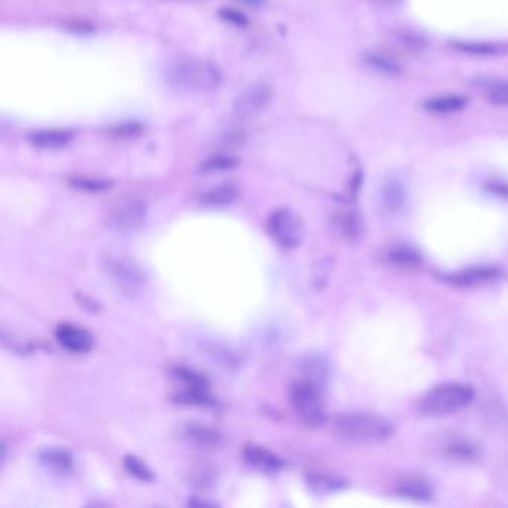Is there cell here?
Masks as SVG:
<instances>
[{"instance_id":"18","label":"cell","mask_w":508,"mask_h":508,"mask_svg":"<svg viewBox=\"0 0 508 508\" xmlns=\"http://www.w3.org/2000/svg\"><path fill=\"white\" fill-rule=\"evenodd\" d=\"M398 494L412 501H426L432 495L431 486L421 479H407L398 486Z\"/></svg>"},{"instance_id":"33","label":"cell","mask_w":508,"mask_h":508,"mask_svg":"<svg viewBox=\"0 0 508 508\" xmlns=\"http://www.w3.org/2000/svg\"><path fill=\"white\" fill-rule=\"evenodd\" d=\"M238 2H242L248 6H261L264 4V0H238Z\"/></svg>"},{"instance_id":"2","label":"cell","mask_w":508,"mask_h":508,"mask_svg":"<svg viewBox=\"0 0 508 508\" xmlns=\"http://www.w3.org/2000/svg\"><path fill=\"white\" fill-rule=\"evenodd\" d=\"M334 434L349 443H379L394 434V425L382 416L371 413L341 414L333 424Z\"/></svg>"},{"instance_id":"5","label":"cell","mask_w":508,"mask_h":508,"mask_svg":"<svg viewBox=\"0 0 508 508\" xmlns=\"http://www.w3.org/2000/svg\"><path fill=\"white\" fill-rule=\"evenodd\" d=\"M289 401L297 416L306 425L315 426L325 421V402L321 385L300 379L291 386Z\"/></svg>"},{"instance_id":"10","label":"cell","mask_w":508,"mask_h":508,"mask_svg":"<svg viewBox=\"0 0 508 508\" xmlns=\"http://www.w3.org/2000/svg\"><path fill=\"white\" fill-rule=\"evenodd\" d=\"M272 93L267 85L258 84L249 87L245 93L237 97L234 104V112L241 118H249L260 114L265 109V106L270 101Z\"/></svg>"},{"instance_id":"15","label":"cell","mask_w":508,"mask_h":508,"mask_svg":"<svg viewBox=\"0 0 508 508\" xmlns=\"http://www.w3.org/2000/svg\"><path fill=\"white\" fill-rule=\"evenodd\" d=\"M467 103L468 100L464 96H456V94L438 96L434 99H429L425 103V109L431 114L446 115V114H455L462 111L467 106Z\"/></svg>"},{"instance_id":"28","label":"cell","mask_w":508,"mask_h":508,"mask_svg":"<svg viewBox=\"0 0 508 508\" xmlns=\"http://www.w3.org/2000/svg\"><path fill=\"white\" fill-rule=\"evenodd\" d=\"M487 89V99L501 106H508V84L492 82L486 87Z\"/></svg>"},{"instance_id":"3","label":"cell","mask_w":508,"mask_h":508,"mask_svg":"<svg viewBox=\"0 0 508 508\" xmlns=\"http://www.w3.org/2000/svg\"><path fill=\"white\" fill-rule=\"evenodd\" d=\"M474 399L473 386L446 382L429 390L419 401V412L429 417H443L467 409Z\"/></svg>"},{"instance_id":"8","label":"cell","mask_w":508,"mask_h":508,"mask_svg":"<svg viewBox=\"0 0 508 508\" xmlns=\"http://www.w3.org/2000/svg\"><path fill=\"white\" fill-rule=\"evenodd\" d=\"M499 276H501V270L498 267L475 265V267L464 268V270L446 275L443 280L453 287L468 288V287H479V285H485V283H490L497 280Z\"/></svg>"},{"instance_id":"32","label":"cell","mask_w":508,"mask_h":508,"mask_svg":"<svg viewBox=\"0 0 508 508\" xmlns=\"http://www.w3.org/2000/svg\"><path fill=\"white\" fill-rule=\"evenodd\" d=\"M188 505H194V507H215V502H207V501H196L192 499L188 502Z\"/></svg>"},{"instance_id":"11","label":"cell","mask_w":508,"mask_h":508,"mask_svg":"<svg viewBox=\"0 0 508 508\" xmlns=\"http://www.w3.org/2000/svg\"><path fill=\"white\" fill-rule=\"evenodd\" d=\"M243 459L249 467L264 474H275L285 467V462L279 455L257 444L245 446Z\"/></svg>"},{"instance_id":"27","label":"cell","mask_w":508,"mask_h":508,"mask_svg":"<svg viewBox=\"0 0 508 508\" xmlns=\"http://www.w3.org/2000/svg\"><path fill=\"white\" fill-rule=\"evenodd\" d=\"M70 185L78 189L89 191V192H99L104 191L111 187L109 181H104V179H93V177H72Z\"/></svg>"},{"instance_id":"12","label":"cell","mask_w":508,"mask_h":508,"mask_svg":"<svg viewBox=\"0 0 508 508\" xmlns=\"http://www.w3.org/2000/svg\"><path fill=\"white\" fill-rule=\"evenodd\" d=\"M38 458L42 467L57 475H70L74 470L73 456L62 447H43Z\"/></svg>"},{"instance_id":"14","label":"cell","mask_w":508,"mask_h":508,"mask_svg":"<svg viewBox=\"0 0 508 508\" xmlns=\"http://www.w3.org/2000/svg\"><path fill=\"white\" fill-rule=\"evenodd\" d=\"M452 47L473 57H498L508 53V45L502 42H453Z\"/></svg>"},{"instance_id":"17","label":"cell","mask_w":508,"mask_h":508,"mask_svg":"<svg viewBox=\"0 0 508 508\" xmlns=\"http://www.w3.org/2000/svg\"><path fill=\"white\" fill-rule=\"evenodd\" d=\"M185 437L194 446L203 447V449H211L216 447L221 441V437L216 431L206 428L200 424H189L185 429Z\"/></svg>"},{"instance_id":"20","label":"cell","mask_w":508,"mask_h":508,"mask_svg":"<svg viewBox=\"0 0 508 508\" xmlns=\"http://www.w3.org/2000/svg\"><path fill=\"white\" fill-rule=\"evenodd\" d=\"M302 371H303V379L310 380L313 383H318L324 386L326 376H328V367L326 363L318 356H310L302 363Z\"/></svg>"},{"instance_id":"31","label":"cell","mask_w":508,"mask_h":508,"mask_svg":"<svg viewBox=\"0 0 508 508\" xmlns=\"http://www.w3.org/2000/svg\"><path fill=\"white\" fill-rule=\"evenodd\" d=\"M449 451L456 459H473L475 452L470 444L465 443H455L453 446H451Z\"/></svg>"},{"instance_id":"1","label":"cell","mask_w":508,"mask_h":508,"mask_svg":"<svg viewBox=\"0 0 508 508\" xmlns=\"http://www.w3.org/2000/svg\"><path fill=\"white\" fill-rule=\"evenodd\" d=\"M164 78L177 92L204 94L219 88L222 84V72L211 60L177 57L166 65Z\"/></svg>"},{"instance_id":"9","label":"cell","mask_w":508,"mask_h":508,"mask_svg":"<svg viewBox=\"0 0 508 508\" xmlns=\"http://www.w3.org/2000/svg\"><path fill=\"white\" fill-rule=\"evenodd\" d=\"M55 338L72 353H87L94 346V337L92 333L74 324H60L55 330Z\"/></svg>"},{"instance_id":"21","label":"cell","mask_w":508,"mask_h":508,"mask_svg":"<svg viewBox=\"0 0 508 508\" xmlns=\"http://www.w3.org/2000/svg\"><path fill=\"white\" fill-rule=\"evenodd\" d=\"M173 376L184 383V390L187 391L211 390V385H209L207 379L194 370L177 367L173 370Z\"/></svg>"},{"instance_id":"6","label":"cell","mask_w":508,"mask_h":508,"mask_svg":"<svg viewBox=\"0 0 508 508\" xmlns=\"http://www.w3.org/2000/svg\"><path fill=\"white\" fill-rule=\"evenodd\" d=\"M267 231L273 241L285 249L300 246L304 237L303 221L294 211L282 207L267 219Z\"/></svg>"},{"instance_id":"22","label":"cell","mask_w":508,"mask_h":508,"mask_svg":"<svg viewBox=\"0 0 508 508\" xmlns=\"http://www.w3.org/2000/svg\"><path fill=\"white\" fill-rule=\"evenodd\" d=\"M307 485L313 492H316V494L321 495L333 494V492H337L346 486V483L343 480L336 479V477L331 475H322V474L307 475Z\"/></svg>"},{"instance_id":"4","label":"cell","mask_w":508,"mask_h":508,"mask_svg":"<svg viewBox=\"0 0 508 508\" xmlns=\"http://www.w3.org/2000/svg\"><path fill=\"white\" fill-rule=\"evenodd\" d=\"M104 272L115 288L128 298L138 297L145 287V275L140 267L126 252L109 250L103 257Z\"/></svg>"},{"instance_id":"25","label":"cell","mask_w":508,"mask_h":508,"mask_svg":"<svg viewBox=\"0 0 508 508\" xmlns=\"http://www.w3.org/2000/svg\"><path fill=\"white\" fill-rule=\"evenodd\" d=\"M238 164V160L231 155H215L206 160L201 164V172L204 173H218L234 169Z\"/></svg>"},{"instance_id":"34","label":"cell","mask_w":508,"mask_h":508,"mask_svg":"<svg viewBox=\"0 0 508 508\" xmlns=\"http://www.w3.org/2000/svg\"><path fill=\"white\" fill-rule=\"evenodd\" d=\"M379 2L383 4V5H386V6H395V5L401 4L402 0H379Z\"/></svg>"},{"instance_id":"7","label":"cell","mask_w":508,"mask_h":508,"mask_svg":"<svg viewBox=\"0 0 508 508\" xmlns=\"http://www.w3.org/2000/svg\"><path fill=\"white\" fill-rule=\"evenodd\" d=\"M146 206L140 200H126L109 216V227L119 233H134L145 226Z\"/></svg>"},{"instance_id":"23","label":"cell","mask_w":508,"mask_h":508,"mask_svg":"<svg viewBox=\"0 0 508 508\" xmlns=\"http://www.w3.org/2000/svg\"><path fill=\"white\" fill-rule=\"evenodd\" d=\"M237 188L234 185H221L206 192L201 201L207 206H226L237 199Z\"/></svg>"},{"instance_id":"29","label":"cell","mask_w":508,"mask_h":508,"mask_svg":"<svg viewBox=\"0 0 508 508\" xmlns=\"http://www.w3.org/2000/svg\"><path fill=\"white\" fill-rule=\"evenodd\" d=\"M341 228L348 237L353 238L361 236V219L358 218L355 214H348L341 218Z\"/></svg>"},{"instance_id":"19","label":"cell","mask_w":508,"mask_h":508,"mask_svg":"<svg viewBox=\"0 0 508 508\" xmlns=\"http://www.w3.org/2000/svg\"><path fill=\"white\" fill-rule=\"evenodd\" d=\"M390 261L397 267L413 268L422 263L421 253L407 245H399L390 252Z\"/></svg>"},{"instance_id":"13","label":"cell","mask_w":508,"mask_h":508,"mask_svg":"<svg viewBox=\"0 0 508 508\" xmlns=\"http://www.w3.org/2000/svg\"><path fill=\"white\" fill-rule=\"evenodd\" d=\"M72 139V131L60 128H42L28 134V142L40 149H62L67 146Z\"/></svg>"},{"instance_id":"26","label":"cell","mask_w":508,"mask_h":508,"mask_svg":"<svg viewBox=\"0 0 508 508\" xmlns=\"http://www.w3.org/2000/svg\"><path fill=\"white\" fill-rule=\"evenodd\" d=\"M367 63L372 69H376L385 74H398L401 72V66L395 62V60H392L391 57H386L383 54H376V53L368 54Z\"/></svg>"},{"instance_id":"30","label":"cell","mask_w":508,"mask_h":508,"mask_svg":"<svg viewBox=\"0 0 508 508\" xmlns=\"http://www.w3.org/2000/svg\"><path fill=\"white\" fill-rule=\"evenodd\" d=\"M219 15H221V17H222L223 20L233 23L234 26H246V24H248V20H246L245 15H243L242 12L236 11V9H231V8L221 9V11H219Z\"/></svg>"},{"instance_id":"24","label":"cell","mask_w":508,"mask_h":508,"mask_svg":"<svg viewBox=\"0 0 508 508\" xmlns=\"http://www.w3.org/2000/svg\"><path fill=\"white\" fill-rule=\"evenodd\" d=\"M123 464H124L126 471L130 475H133L134 479H138L140 482H153L154 480L153 470L149 468L140 458L134 456V455H127L123 459Z\"/></svg>"},{"instance_id":"16","label":"cell","mask_w":508,"mask_h":508,"mask_svg":"<svg viewBox=\"0 0 508 508\" xmlns=\"http://www.w3.org/2000/svg\"><path fill=\"white\" fill-rule=\"evenodd\" d=\"M406 201V188L397 179H390L382 188V203L387 212H397Z\"/></svg>"}]
</instances>
